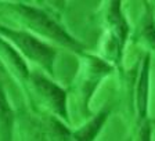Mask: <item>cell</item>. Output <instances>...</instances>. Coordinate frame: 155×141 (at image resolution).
I'll list each match as a JSON object with an SVG mask.
<instances>
[{
  "label": "cell",
  "mask_w": 155,
  "mask_h": 141,
  "mask_svg": "<svg viewBox=\"0 0 155 141\" xmlns=\"http://www.w3.org/2000/svg\"><path fill=\"white\" fill-rule=\"evenodd\" d=\"M7 8L17 18L26 31L36 35L40 39H47L50 42L67 48L68 51L76 54L78 57L86 53V47L82 42L75 39L61 24L60 18L53 11L43 7L31 6L26 3H7Z\"/></svg>",
  "instance_id": "cell-1"
},
{
  "label": "cell",
  "mask_w": 155,
  "mask_h": 141,
  "mask_svg": "<svg viewBox=\"0 0 155 141\" xmlns=\"http://www.w3.org/2000/svg\"><path fill=\"white\" fill-rule=\"evenodd\" d=\"M25 94L31 105H35L33 109L54 115L69 125L68 91L54 82L51 76L40 69L31 70Z\"/></svg>",
  "instance_id": "cell-2"
},
{
  "label": "cell",
  "mask_w": 155,
  "mask_h": 141,
  "mask_svg": "<svg viewBox=\"0 0 155 141\" xmlns=\"http://www.w3.org/2000/svg\"><path fill=\"white\" fill-rule=\"evenodd\" d=\"M0 36L17 48V51L25 58L38 65L48 76H54V64L57 60V48L50 43L42 40L26 29H17L0 22Z\"/></svg>",
  "instance_id": "cell-3"
},
{
  "label": "cell",
  "mask_w": 155,
  "mask_h": 141,
  "mask_svg": "<svg viewBox=\"0 0 155 141\" xmlns=\"http://www.w3.org/2000/svg\"><path fill=\"white\" fill-rule=\"evenodd\" d=\"M104 19L105 28L100 43V57L114 65V68H118L122 65L125 47L130 36V25L123 14L122 2H108Z\"/></svg>",
  "instance_id": "cell-4"
},
{
  "label": "cell",
  "mask_w": 155,
  "mask_h": 141,
  "mask_svg": "<svg viewBox=\"0 0 155 141\" xmlns=\"http://www.w3.org/2000/svg\"><path fill=\"white\" fill-rule=\"evenodd\" d=\"M79 58H81V67L72 84V90L76 94V100L81 105L82 112L87 113L90 101L98 86L108 75L112 74L115 68L104 58L96 54L84 53L79 55Z\"/></svg>",
  "instance_id": "cell-5"
},
{
  "label": "cell",
  "mask_w": 155,
  "mask_h": 141,
  "mask_svg": "<svg viewBox=\"0 0 155 141\" xmlns=\"http://www.w3.org/2000/svg\"><path fill=\"white\" fill-rule=\"evenodd\" d=\"M17 125L25 141H68L72 132L60 118L36 109L21 118L17 116Z\"/></svg>",
  "instance_id": "cell-6"
},
{
  "label": "cell",
  "mask_w": 155,
  "mask_h": 141,
  "mask_svg": "<svg viewBox=\"0 0 155 141\" xmlns=\"http://www.w3.org/2000/svg\"><path fill=\"white\" fill-rule=\"evenodd\" d=\"M150 67H151V54L145 53L141 57V60H140L137 76H136V83H134V94H133L134 123H133V126H137L141 122L150 119V115H148Z\"/></svg>",
  "instance_id": "cell-7"
},
{
  "label": "cell",
  "mask_w": 155,
  "mask_h": 141,
  "mask_svg": "<svg viewBox=\"0 0 155 141\" xmlns=\"http://www.w3.org/2000/svg\"><path fill=\"white\" fill-rule=\"evenodd\" d=\"M0 69L7 72L17 83L21 84L22 90L25 91L32 69L29 68L25 58L3 36H0Z\"/></svg>",
  "instance_id": "cell-8"
},
{
  "label": "cell",
  "mask_w": 155,
  "mask_h": 141,
  "mask_svg": "<svg viewBox=\"0 0 155 141\" xmlns=\"http://www.w3.org/2000/svg\"><path fill=\"white\" fill-rule=\"evenodd\" d=\"M111 108L108 105L103 107L97 113L87 119L83 125L72 130L68 141H96L101 134L107 120L110 118Z\"/></svg>",
  "instance_id": "cell-9"
},
{
  "label": "cell",
  "mask_w": 155,
  "mask_h": 141,
  "mask_svg": "<svg viewBox=\"0 0 155 141\" xmlns=\"http://www.w3.org/2000/svg\"><path fill=\"white\" fill-rule=\"evenodd\" d=\"M17 127V113L10 104L0 69V141H14Z\"/></svg>",
  "instance_id": "cell-10"
},
{
  "label": "cell",
  "mask_w": 155,
  "mask_h": 141,
  "mask_svg": "<svg viewBox=\"0 0 155 141\" xmlns=\"http://www.w3.org/2000/svg\"><path fill=\"white\" fill-rule=\"evenodd\" d=\"M134 38L139 43L150 48V54L151 51H155V13L152 6H150L147 2L144 3V14L141 17Z\"/></svg>",
  "instance_id": "cell-11"
},
{
  "label": "cell",
  "mask_w": 155,
  "mask_h": 141,
  "mask_svg": "<svg viewBox=\"0 0 155 141\" xmlns=\"http://www.w3.org/2000/svg\"><path fill=\"white\" fill-rule=\"evenodd\" d=\"M132 141H154V132H152L151 118L141 122L140 125L133 126Z\"/></svg>",
  "instance_id": "cell-12"
},
{
  "label": "cell",
  "mask_w": 155,
  "mask_h": 141,
  "mask_svg": "<svg viewBox=\"0 0 155 141\" xmlns=\"http://www.w3.org/2000/svg\"><path fill=\"white\" fill-rule=\"evenodd\" d=\"M151 125H152V132L155 134V119H151Z\"/></svg>",
  "instance_id": "cell-13"
}]
</instances>
